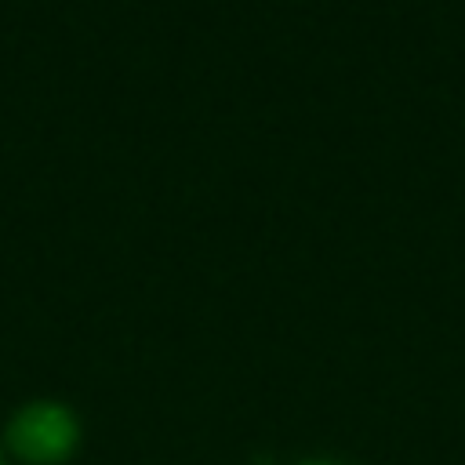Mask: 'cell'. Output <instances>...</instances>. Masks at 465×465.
Segmentation results:
<instances>
[{
  "mask_svg": "<svg viewBox=\"0 0 465 465\" xmlns=\"http://www.w3.org/2000/svg\"><path fill=\"white\" fill-rule=\"evenodd\" d=\"M305 465H334V461H305Z\"/></svg>",
  "mask_w": 465,
  "mask_h": 465,
  "instance_id": "7a4b0ae2",
  "label": "cell"
},
{
  "mask_svg": "<svg viewBox=\"0 0 465 465\" xmlns=\"http://www.w3.org/2000/svg\"><path fill=\"white\" fill-rule=\"evenodd\" d=\"M7 440L18 450V458L51 465L76 447V418L58 403H33L11 421Z\"/></svg>",
  "mask_w": 465,
  "mask_h": 465,
  "instance_id": "6da1fadb",
  "label": "cell"
}]
</instances>
